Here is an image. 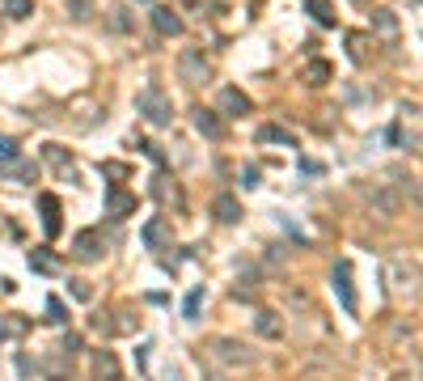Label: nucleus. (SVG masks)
Returning a JSON list of instances; mask_svg holds the SVG:
<instances>
[{
    "label": "nucleus",
    "instance_id": "obj_1",
    "mask_svg": "<svg viewBox=\"0 0 423 381\" xmlns=\"http://www.w3.org/2000/svg\"><path fill=\"white\" fill-rule=\"evenodd\" d=\"M386 293H390V301L411 305V301L423 293L419 263H415V259H407V254H394V259L386 263Z\"/></svg>",
    "mask_w": 423,
    "mask_h": 381
},
{
    "label": "nucleus",
    "instance_id": "obj_2",
    "mask_svg": "<svg viewBox=\"0 0 423 381\" xmlns=\"http://www.w3.org/2000/svg\"><path fill=\"white\" fill-rule=\"evenodd\" d=\"M360 199L373 208V216H381V221H394L398 212H403V195L390 187V182H364L360 187Z\"/></svg>",
    "mask_w": 423,
    "mask_h": 381
},
{
    "label": "nucleus",
    "instance_id": "obj_3",
    "mask_svg": "<svg viewBox=\"0 0 423 381\" xmlns=\"http://www.w3.org/2000/svg\"><path fill=\"white\" fill-rule=\"evenodd\" d=\"M136 110H140L148 123H157V127H165V123L174 119V102H169V93L157 89V85H148V89L136 93Z\"/></svg>",
    "mask_w": 423,
    "mask_h": 381
},
{
    "label": "nucleus",
    "instance_id": "obj_4",
    "mask_svg": "<svg viewBox=\"0 0 423 381\" xmlns=\"http://www.w3.org/2000/svg\"><path fill=\"white\" fill-rule=\"evenodd\" d=\"M212 361L225 365V369H250L254 365V352L237 339H212Z\"/></svg>",
    "mask_w": 423,
    "mask_h": 381
},
{
    "label": "nucleus",
    "instance_id": "obj_5",
    "mask_svg": "<svg viewBox=\"0 0 423 381\" xmlns=\"http://www.w3.org/2000/svg\"><path fill=\"white\" fill-rule=\"evenodd\" d=\"M178 81H186V85H208V81H212V64L203 59V51L186 47V51L178 55Z\"/></svg>",
    "mask_w": 423,
    "mask_h": 381
},
{
    "label": "nucleus",
    "instance_id": "obj_6",
    "mask_svg": "<svg viewBox=\"0 0 423 381\" xmlns=\"http://www.w3.org/2000/svg\"><path fill=\"white\" fill-rule=\"evenodd\" d=\"M72 254L81 259V263H97L106 250H102V233L97 229H81L76 233V242H72Z\"/></svg>",
    "mask_w": 423,
    "mask_h": 381
},
{
    "label": "nucleus",
    "instance_id": "obj_7",
    "mask_svg": "<svg viewBox=\"0 0 423 381\" xmlns=\"http://www.w3.org/2000/svg\"><path fill=\"white\" fill-rule=\"evenodd\" d=\"M131 212H136V195H131V191H123V187H110V191H106V216L127 221Z\"/></svg>",
    "mask_w": 423,
    "mask_h": 381
},
{
    "label": "nucleus",
    "instance_id": "obj_8",
    "mask_svg": "<svg viewBox=\"0 0 423 381\" xmlns=\"http://www.w3.org/2000/svg\"><path fill=\"white\" fill-rule=\"evenodd\" d=\"M335 293H339V301H343L347 314L360 310V305H356V284H352V263H339V267H335Z\"/></svg>",
    "mask_w": 423,
    "mask_h": 381
},
{
    "label": "nucleus",
    "instance_id": "obj_9",
    "mask_svg": "<svg viewBox=\"0 0 423 381\" xmlns=\"http://www.w3.org/2000/svg\"><path fill=\"white\" fill-rule=\"evenodd\" d=\"M153 25H157L161 38H178V34H182V17H178L169 4H153Z\"/></svg>",
    "mask_w": 423,
    "mask_h": 381
},
{
    "label": "nucleus",
    "instance_id": "obj_10",
    "mask_svg": "<svg viewBox=\"0 0 423 381\" xmlns=\"http://www.w3.org/2000/svg\"><path fill=\"white\" fill-rule=\"evenodd\" d=\"M254 110V102L242 93V89H220V115H229V119H242V115H250Z\"/></svg>",
    "mask_w": 423,
    "mask_h": 381
},
{
    "label": "nucleus",
    "instance_id": "obj_11",
    "mask_svg": "<svg viewBox=\"0 0 423 381\" xmlns=\"http://www.w3.org/2000/svg\"><path fill=\"white\" fill-rule=\"evenodd\" d=\"M191 119H195V131H199V136H208V140H220V136H225V119H220L216 110L195 106V110H191Z\"/></svg>",
    "mask_w": 423,
    "mask_h": 381
},
{
    "label": "nucleus",
    "instance_id": "obj_12",
    "mask_svg": "<svg viewBox=\"0 0 423 381\" xmlns=\"http://www.w3.org/2000/svg\"><path fill=\"white\" fill-rule=\"evenodd\" d=\"M140 238H144V246H148V250H165V246L174 242V229H169V221H161V216H157V221H148V225H144V233H140Z\"/></svg>",
    "mask_w": 423,
    "mask_h": 381
},
{
    "label": "nucleus",
    "instance_id": "obj_13",
    "mask_svg": "<svg viewBox=\"0 0 423 381\" xmlns=\"http://www.w3.org/2000/svg\"><path fill=\"white\" fill-rule=\"evenodd\" d=\"M212 216H216L220 225H237V221H242V204H237V195H216V199H212Z\"/></svg>",
    "mask_w": 423,
    "mask_h": 381
},
{
    "label": "nucleus",
    "instance_id": "obj_14",
    "mask_svg": "<svg viewBox=\"0 0 423 381\" xmlns=\"http://www.w3.org/2000/svg\"><path fill=\"white\" fill-rule=\"evenodd\" d=\"M38 208H42V229H47V238H59V199L55 195H38Z\"/></svg>",
    "mask_w": 423,
    "mask_h": 381
},
{
    "label": "nucleus",
    "instance_id": "obj_15",
    "mask_svg": "<svg viewBox=\"0 0 423 381\" xmlns=\"http://www.w3.org/2000/svg\"><path fill=\"white\" fill-rule=\"evenodd\" d=\"M254 331H258L263 339H280V335H284V322H280L275 310H258V314H254Z\"/></svg>",
    "mask_w": 423,
    "mask_h": 381
},
{
    "label": "nucleus",
    "instance_id": "obj_16",
    "mask_svg": "<svg viewBox=\"0 0 423 381\" xmlns=\"http://www.w3.org/2000/svg\"><path fill=\"white\" fill-rule=\"evenodd\" d=\"M93 373H97V381H123V369H119L114 352H93Z\"/></svg>",
    "mask_w": 423,
    "mask_h": 381
},
{
    "label": "nucleus",
    "instance_id": "obj_17",
    "mask_svg": "<svg viewBox=\"0 0 423 381\" xmlns=\"http://www.w3.org/2000/svg\"><path fill=\"white\" fill-rule=\"evenodd\" d=\"M373 30H377L381 38L394 42V38H398V17H394L390 8H377V13H373Z\"/></svg>",
    "mask_w": 423,
    "mask_h": 381
},
{
    "label": "nucleus",
    "instance_id": "obj_18",
    "mask_svg": "<svg viewBox=\"0 0 423 381\" xmlns=\"http://www.w3.org/2000/svg\"><path fill=\"white\" fill-rule=\"evenodd\" d=\"M258 140H263V144H284V148H297V136H292V131H284L280 123H267V127L258 131Z\"/></svg>",
    "mask_w": 423,
    "mask_h": 381
},
{
    "label": "nucleus",
    "instance_id": "obj_19",
    "mask_svg": "<svg viewBox=\"0 0 423 381\" xmlns=\"http://www.w3.org/2000/svg\"><path fill=\"white\" fill-rule=\"evenodd\" d=\"M4 174H8V178H17V182H34V178H38V165H34V161H25V157H13V161L4 165Z\"/></svg>",
    "mask_w": 423,
    "mask_h": 381
},
{
    "label": "nucleus",
    "instance_id": "obj_20",
    "mask_svg": "<svg viewBox=\"0 0 423 381\" xmlns=\"http://www.w3.org/2000/svg\"><path fill=\"white\" fill-rule=\"evenodd\" d=\"M106 21H110V30H114V34H131V30H136V17L127 13V4H114Z\"/></svg>",
    "mask_w": 423,
    "mask_h": 381
},
{
    "label": "nucleus",
    "instance_id": "obj_21",
    "mask_svg": "<svg viewBox=\"0 0 423 381\" xmlns=\"http://www.w3.org/2000/svg\"><path fill=\"white\" fill-rule=\"evenodd\" d=\"M42 157H47V165H55V170H72V153L64 148V144H42Z\"/></svg>",
    "mask_w": 423,
    "mask_h": 381
},
{
    "label": "nucleus",
    "instance_id": "obj_22",
    "mask_svg": "<svg viewBox=\"0 0 423 381\" xmlns=\"http://www.w3.org/2000/svg\"><path fill=\"white\" fill-rule=\"evenodd\" d=\"M305 8H309V17L318 25H335V4L330 0H305Z\"/></svg>",
    "mask_w": 423,
    "mask_h": 381
},
{
    "label": "nucleus",
    "instance_id": "obj_23",
    "mask_svg": "<svg viewBox=\"0 0 423 381\" xmlns=\"http://www.w3.org/2000/svg\"><path fill=\"white\" fill-rule=\"evenodd\" d=\"M30 267H34V271H59V259H55L47 246H38V250H30Z\"/></svg>",
    "mask_w": 423,
    "mask_h": 381
},
{
    "label": "nucleus",
    "instance_id": "obj_24",
    "mask_svg": "<svg viewBox=\"0 0 423 381\" xmlns=\"http://www.w3.org/2000/svg\"><path fill=\"white\" fill-rule=\"evenodd\" d=\"M305 81H309V85H326V81H330V64H326V59H309Z\"/></svg>",
    "mask_w": 423,
    "mask_h": 381
},
{
    "label": "nucleus",
    "instance_id": "obj_25",
    "mask_svg": "<svg viewBox=\"0 0 423 381\" xmlns=\"http://www.w3.org/2000/svg\"><path fill=\"white\" fill-rule=\"evenodd\" d=\"M47 322H55V327H64V322H68V310H64V301H59V297H47Z\"/></svg>",
    "mask_w": 423,
    "mask_h": 381
},
{
    "label": "nucleus",
    "instance_id": "obj_26",
    "mask_svg": "<svg viewBox=\"0 0 423 381\" xmlns=\"http://www.w3.org/2000/svg\"><path fill=\"white\" fill-rule=\"evenodd\" d=\"M347 42H352V59L364 64V59H369V38H364V34H347Z\"/></svg>",
    "mask_w": 423,
    "mask_h": 381
},
{
    "label": "nucleus",
    "instance_id": "obj_27",
    "mask_svg": "<svg viewBox=\"0 0 423 381\" xmlns=\"http://www.w3.org/2000/svg\"><path fill=\"white\" fill-rule=\"evenodd\" d=\"M68 13H72V21H89L93 17V0H68Z\"/></svg>",
    "mask_w": 423,
    "mask_h": 381
},
{
    "label": "nucleus",
    "instance_id": "obj_28",
    "mask_svg": "<svg viewBox=\"0 0 423 381\" xmlns=\"http://www.w3.org/2000/svg\"><path fill=\"white\" fill-rule=\"evenodd\" d=\"M4 8H8V17H17V21H21V17H30V13H34V0H4Z\"/></svg>",
    "mask_w": 423,
    "mask_h": 381
},
{
    "label": "nucleus",
    "instance_id": "obj_29",
    "mask_svg": "<svg viewBox=\"0 0 423 381\" xmlns=\"http://www.w3.org/2000/svg\"><path fill=\"white\" fill-rule=\"evenodd\" d=\"M13 157H21V153H17V140H13V136H0V165H8Z\"/></svg>",
    "mask_w": 423,
    "mask_h": 381
},
{
    "label": "nucleus",
    "instance_id": "obj_30",
    "mask_svg": "<svg viewBox=\"0 0 423 381\" xmlns=\"http://www.w3.org/2000/svg\"><path fill=\"white\" fill-rule=\"evenodd\" d=\"M199 305H203V288H195V293L182 301V314H186V318H195V314H199Z\"/></svg>",
    "mask_w": 423,
    "mask_h": 381
},
{
    "label": "nucleus",
    "instance_id": "obj_31",
    "mask_svg": "<svg viewBox=\"0 0 423 381\" xmlns=\"http://www.w3.org/2000/svg\"><path fill=\"white\" fill-rule=\"evenodd\" d=\"M136 148H144V157H148V161H157V165H165V153H161L157 144H148V140H136Z\"/></svg>",
    "mask_w": 423,
    "mask_h": 381
},
{
    "label": "nucleus",
    "instance_id": "obj_32",
    "mask_svg": "<svg viewBox=\"0 0 423 381\" xmlns=\"http://www.w3.org/2000/svg\"><path fill=\"white\" fill-rule=\"evenodd\" d=\"M102 174L106 178H127V165L123 161H102Z\"/></svg>",
    "mask_w": 423,
    "mask_h": 381
},
{
    "label": "nucleus",
    "instance_id": "obj_33",
    "mask_svg": "<svg viewBox=\"0 0 423 381\" xmlns=\"http://www.w3.org/2000/svg\"><path fill=\"white\" fill-rule=\"evenodd\" d=\"M68 284H72V297H76V301H89V297H93V288H89L85 280H68Z\"/></svg>",
    "mask_w": 423,
    "mask_h": 381
},
{
    "label": "nucleus",
    "instance_id": "obj_34",
    "mask_svg": "<svg viewBox=\"0 0 423 381\" xmlns=\"http://www.w3.org/2000/svg\"><path fill=\"white\" fill-rule=\"evenodd\" d=\"M242 178H246V187H258V170H254V165H246V174H242Z\"/></svg>",
    "mask_w": 423,
    "mask_h": 381
},
{
    "label": "nucleus",
    "instance_id": "obj_35",
    "mask_svg": "<svg viewBox=\"0 0 423 381\" xmlns=\"http://www.w3.org/2000/svg\"><path fill=\"white\" fill-rule=\"evenodd\" d=\"M131 4H144V8H153V0H131Z\"/></svg>",
    "mask_w": 423,
    "mask_h": 381
},
{
    "label": "nucleus",
    "instance_id": "obj_36",
    "mask_svg": "<svg viewBox=\"0 0 423 381\" xmlns=\"http://www.w3.org/2000/svg\"><path fill=\"white\" fill-rule=\"evenodd\" d=\"M356 4H369V0H356Z\"/></svg>",
    "mask_w": 423,
    "mask_h": 381
},
{
    "label": "nucleus",
    "instance_id": "obj_37",
    "mask_svg": "<svg viewBox=\"0 0 423 381\" xmlns=\"http://www.w3.org/2000/svg\"><path fill=\"white\" fill-rule=\"evenodd\" d=\"M419 199H423V187H419Z\"/></svg>",
    "mask_w": 423,
    "mask_h": 381
}]
</instances>
